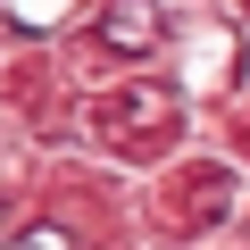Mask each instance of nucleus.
<instances>
[{
  "label": "nucleus",
  "mask_w": 250,
  "mask_h": 250,
  "mask_svg": "<svg viewBox=\"0 0 250 250\" xmlns=\"http://www.w3.org/2000/svg\"><path fill=\"white\" fill-rule=\"evenodd\" d=\"M100 34H108V50H142L150 42V0H117Z\"/></svg>",
  "instance_id": "nucleus-1"
},
{
  "label": "nucleus",
  "mask_w": 250,
  "mask_h": 250,
  "mask_svg": "<svg viewBox=\"0 0 250 250\" xmlns=\"http://www.w3.org/2000/svg\"><path fill=\"white\" fill-rule=\"evenodd\" d=\"M9 250H75V242H67V233H50V225H42V233H34V242H9Z\"/></svg>",
  "instance_id": "nucleus-2"
}]
</instances>
